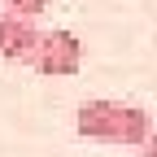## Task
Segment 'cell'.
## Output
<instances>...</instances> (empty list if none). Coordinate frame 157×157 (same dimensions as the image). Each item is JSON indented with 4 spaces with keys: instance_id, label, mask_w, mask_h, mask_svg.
<instances>
[{
    "instance_id": "4",
    "label": "cell",
    "mask_w": 157,
    "mask_h": 157,
    "mask_svg": "<svg viewBox=\"0 0 157 157\" xmlns=\"http://www.w3.org/2000/svg\"><path fill=\"white\" fill-rule=\"evenodd\" d=\"M44 9H48V0H5V13H17V17H31V22H35V17L44 13Z\"/></svg>"
},
{
    "instance_id": "2",
    "label": "cell",
    "mask_w": 157,
    "mask_h": 157,
    "mask_svg": "<svg viewBox=\"0 0 157 157\" xmlns=\"http://www.w3.org/2000/svg\"><path fill=\"white\" fill-rule=\"evenodd\" d=\"M31 66L39 74H52V78L57 74H74L78 66H83V39H78L74 31H48V35H39Z\"/></svg>"
},
{
    "instance_id": "5",
    "label": "cell",
    "mask_w": 157,
    "mask_h": 157,
    "mask_svg": "<svg viewBox=\"0 0 157 157\" xmlns=\"http://www.w3.org/2000/svg\"><path fill=\"white\" fill-rule=\"evenodd\" d=\"M140 157H157V131H153V135H148V140L140 144Z\"/></svg>"
},
{
    "instance_id": "1",
    "label": "cell",
    "mask_w": 157,
    "mask_h": 157,
    "mask_svg": "<svg viewBox=\"0 0 157 157\" xmlns=\"http://www.w3.org/2000/svg\"><path fill=\"white\" fill-rule=\"evenodd\" d=\"M74 127H78V135H87V140L140 148L153 135V113L140 109V105H122V101H83L74 109Z\"/></svg>"
},
{
    "instance_id": "3",
    "label": "cell",
    "mask_w": 157,
    "mask_h": 157,
    "mask_svg": "<svg viewBox=\"0 0 157 157\" xmlns=\"http://www.w3.org/2000/svg\"><path fill=\"white\" fill-rule=\"evenodd\" d=\"M39 35H44V31H35L31 17L0 13V57H5V61H31Z\"/></svg>"
}]
</instances>
